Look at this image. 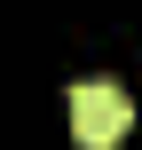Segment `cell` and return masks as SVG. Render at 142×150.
I'll list each match as a JSON object with an SVG mask.
<instances>
[{"label":"cell","mask_w":142,"mask_h":150,"mask_svg":"<svg viewBox=\"0 0 142 150\" xmlns=\"http://www.w3.org/2000/svg\"><path fill=\"white\" fill-rule=\"evenodd\" d=\"M63 111H71V142L79 150H111V142H126V127H134V103H126L119 79H79L63 95Z\"/></svg>","instance_id":"obj_1"}]
</instances>
